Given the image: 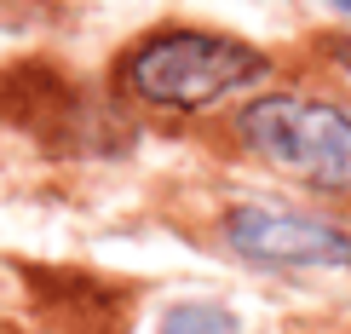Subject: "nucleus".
Returning <instances> with one entry per match:
<instances>
[{
  "label": "nucleus",
  "mask_w": 351,
  "mask_h": 334,
  "mask_svg": "<svg viewBox=\"0 0 351 334\" xmlns=\"http://www.w3.org/2000/svg\"><path fill=\"white\" fill-rule=\"evenodd\" d=\"M237 133L259 162L311 191H351V115L300 93H265L237 115Z\"/></svg>",
  "instance_id": "f03ea898"
},
{
  "label": "nucleus",
  "mask_w": 351,
  "mask_h": 334,
  "mask_svg": "<svg viewBox=\"0 0 351 334\" xmlns=\"http://www.w3.org/2000/svg\"><path fill=\"white\" fill-rule=\"evenodd\" d=\"M162 334H242V323L225 306H173L162 317Z\"/></svg>",
  "instance_id": "20e7f679"
},
{
  "label": "nucleus",
  "mask_w": 351,
  "mask_h": 334,
  "mask_svg": "<svg viewBox=\"0 0 351 334\" xmlns=\"http://www.w3.org/2000/svg\"><path fill=\"white\" fill-rule=\"evenodd\" d=\"M225 242L254 265H351V237L328 219H311V213H288V208H230L225 219Z\"/></svg>",
  "instance_id": "7ed1b4c3"
},
{
  "label": "nucleus",
  "mask_w": 351,
  "mask_h": 334,
  "mask_svg": "<svg viewBox=\"0 0 351 334\" xmlns=\"http://www.w3.org/2000/svg\"><path fill=\"white\" fill-rule=\"evenodd\" d=\"M259 75H265V52L208 29H167L121 58V86L162 110H208Z\"/></svg>",
  "instance_id": "f257e3e1"
},
{
  "label": "nucleus",
  "mask_w": 351,
  "mask_h": 334,
  "mask_svg": "<svg viewBox=\"0 0 351 334\" xmlns=\"http://www.w3.org/2000/svg\"><path fill=\"white\" fill-rule=\"evenodd\" d=\"M334 6H346V12H351V0H334Z\"/></svg>",
  "instance_id": "423d86ee"
},
{
  "label": "nucleus",
  "mask_w": 351,
  "mask_h": 334,
  "mask_svg": "<svg viewBox=\"0 0 351 334\" xmlns=\"http://www.w3.org/2000/svg\"><path fill=\"white\" fill-rule=\"evenodd\" d=\"M328 52H334V58H340V64L351 69V35H340V40H328Z\"/></svg>",
  "instance_id": "39448f33"
}]
</instances>
